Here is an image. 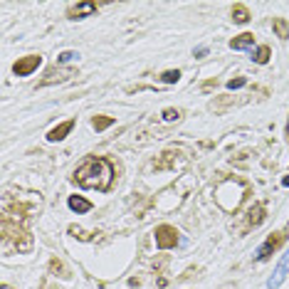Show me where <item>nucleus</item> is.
I'll list each match as a JSON object with an SVG mask.
<instances>
[{"label":"nucleus","instance_id":"a211bd4d","mask_svg":"<svg viewBox=\"0 0 289 289\" xmlns=\"http://www.w3.org/2000/svg\"><path fill=\"white\" fill-rule=\"evenodd\" d=\"M74 57H77V52H62V54L57 57V62H60V64H64V62H72Z\"/></svg>","mask_w":289,"mask_h":289},{"label":"nucleus","instance_id":"423d86ee","mask_svg":"<svg viewBox=\"0 0 289 289\" xmlns=\"http://www.w3.org/2000/svg\"><path fill=\"white\" fill-rule=\"evenodd\" d=\"M92 12H96V2H74V5H70L67 18L70 20H80V18L92 15Z\"/></svg>","mask_w":289,"mask_h":289},{"label":"nucleus","instance_id":"9d476101","mask_svg":"<svg viewBox=\"0 0 289 289\" xmlns=\"http://www.w3.org/2000/svg\"><path fill=\"white\" fill-rule=\"evenodd\" d=\"M264 222V206H252L250 208V218H248V228H257Z\"/></svg>","mask_w":289,"mask_h":289},{"label":"nucleus","instance_id":"aec40b11","mask_svg":"<svg viewBox=\"0 0 289 289\" xmlns=\"http://www.w3.org/2000/svg\"><path fill=\"white\" fill-rule=\"evenodd\" d=\"M282 186H289V176H284V178H282Z\"/></svg>","mask_w":289,"mask_h":289},{"label":"nucleus","instance_id":"dca6fc26","mask_svg":"<svg viewBox=\"0 0 289 289\" xmlns=\"http://www.w3.org/2000/svg\"><path fill=\"white\" fill-rule=\"evenodd\" d=\"M178 80H180V72H178V70H168V72L161 74V82H166V84H176Z\"/></svg>","mask_w":289,"mask_h":289},{"label":"nucleus","instance_id":"f8f14e48","mask_svg":"<svg viewBox=\"0 0 289 289\" xmlns=\"http://www.w3.org/2000/svg\"><path fill=\"white\" fill-rule=\"evenodd\" d=\"M232 20H235L238 25H245V22L250 20V12H248V8H245L242 2L232 5Z\"/></svg>","mask_w":289,"mask_h":289},{"label":"nucleus","instance_id":"ddd939ff","mask_svg":"<svg viewBox=\"0 0 289 289\" xmlns=\"http://www.w3.org/2000/svg\"><path fill=\"white\" fill-rule=\"evenodd\" d=\"M274 32H277L280 40H287L289 38V25L284 18H274Z\"/></svg>","mask_w":289,"mask_h":289},{"label":"nucleus","instance_id":"20e7f679","mask_svg":"<svg viewBox=\"0 0 289 289\" xmlns=\"http://www.w3.org/2000/svg\"><path fill=\"white\" fill-rule=\"evenodd\" d=\"M284 240H287V235H284V232H272V235L264 240V245L257 250V254H254V257H257V260H267L274 250H280L282 245H284Z\"/></svg>","mask_w":289,"mask_h":289},{"label":"nucleus","instance_id":"6ab92c4d","mask_svg":"<svg viewBox=\"0 0 289 289\" xmlns=\"http://www.w3.org/2000/svg\"><path fill=\"white\" fill-rule=\"evenodd\" d=\"M245 82H248L245 77H238V80H230V82H228V89H240V86H245Z\"/></svg>","mask_w":289,"mask_h":289},{"label":"nucleus","instance_id":"9b49d317","mask_svg":"<svg viewBox=\"0 0 289 289\" xmlns=\"http://www.w3.org/2000/svg\"><path fill=\"white\" fill-rule=\"evenodd\" d=\"M67 203H70V210H74L77 215H82V212H89V210H92V203L84 200L82 196H70Z\"/></svg>","mask_w":289,"mask_h":289},{"label":"nucleus","instance_id":"39448f33","mask_svg":"<svg viewBox=\"0 0 289 289\" xmlns=\"http://www.w3.org/2000/svg\"><path fill=\"white\" fill-rule=\"evenodd\" d=\"M287 270H289V250L284 252V257H282V262L277 264V270H274V274L267 280V287L270 289H277L280 284H282V280L287 277Z\"/></svg>","mask_w":289,"mask_h":289},{"label":"nucleus","instance_id":"f03ea898","mask_svg":"<svg viewBox=\"0 0 289 289\" xmlns=\"http://www.w3.org/2000/svg\"><path fill=\"white\" fill-rule=\"evenodd\" d=\"M156 245L158 250H170L178 245V230L170 225H158L156 228Z\"/></svg>","mask_w":289,"mask_h":289},{"label":"nucleus","instance_id":"412c9836","mask_svg":"<svg viewBox=\"0 0 289 289\" xmlns=\"http://www.w3.org/2000/svg\"><path fill=\"white\" fill-rule=\"evenodd\" d=\"M287 136H289V126H287Z\"/></svg>","mask_w":289,"mask_h":289},{"label":"nucleus","instance_id":"f3484780","mask_svg":"<svg viewBox=\"0 0 289 289\" xmlns=\"http://www.w3.org/2000/svg\"><path fill=\"white\" fill-rule=\"evenodd\" d=\"M180 119V112L178 109H166L164 112V122H178Z\"/></svg>","mask_w":289,"mask_h":289},{"label":"nucleus","instance_id":"6e6552de","mask_svg":"<svg viewBox=\"0 0 289 289\" xmlns=\"http://www.w3.org/2000/svg\"><path fill=\"white\" fill-rule=\"evenodd\" d=\"M74 128V119H70V122H62V124H57L50 134H47V141H62V138H67V134Z\"/></svg>","mask_w":289,"mask_h":289},{"label":"nucleus","instance_id":"1a4fd4ad","mask_svg":"<svg viewBox=\"0 0 289 289\" xmlns=\"http://www.w3.org/2000/svg\"><path fill=\"white\" fill-rule=\"evenodd\" d=\"M230 47L232 50H250V47H254V35L242 32V35H238V38L230 40Z\"/></svg>","mask_w":289,"mask_h":289},{"label":"nucleus","instance_id":"7ed1b4c3","mask_svg":"<svg viewBox=\"0 0 289 289\" xmlns=\"http://www.w3.org/2000/svg\"><path fill=\"white\" fill-rule=\"evenodd\" d=\"M40 64H42L40 54H28V57H22V60H18V62L12 64V72H15L18 77H28V74H32Z\"/></svg>","mask_w":289,"mask_h":289},{"label":"nucleus","instance_id":"0eeeda50","mask_svg":"<svg viewBox=\"0 0 289 289\" xmlns=\"http://www.w3.org/2000/svg\"><path fill=\"white\" fill-rule=\"evenodd\" d=\"M70 77H74V70H47V74L40 82V86H50V84H54V82H67Z\"/></svg>","mask_w":289,"mask_h":289},{"label":"nucleus","instance_id":"4468645a","mask_svg":"<svg viewBox=\"0 0 289 289\" xmlns=\"http://www.w3.org/2000/svg\"><path fill=\"white\" fill-rule=\"evenodd\" d=\"M112 124H114V116H94V119H92V126H94L96 131H104V128H109Z\"/></svg>","mask_w":289,"mask_h":289},{"label":"nucleus","instance_id":"2eb2a0df","mask_svg":"<svg viewBox=\"0 0 289 289\" xmlns=\"http://www.w3.org/2000/svg\"><path fill=\"white\" fill-rule=\"evenodd\" d=\"M257 64H267V60H270V47L267 44H262V47H257V52H254V57H252Z\"/></svg>","mask_w":289,"mask_h":289},{"label":"nucleus","instance_id":"f257e3e1","mask_svg":"<svg viewBox=\"0 0 289 289\" xmlns=\"http://www.w3.org/2000/svg\"><path fill=\"white\" fill-rule=\"evenodd\" d=\"M74 180L82 188H94V190H109L114 183V166L109 158H86L77 170Z\"/></svg>","mask_w":289,"mask_h":289}]
</instances>
